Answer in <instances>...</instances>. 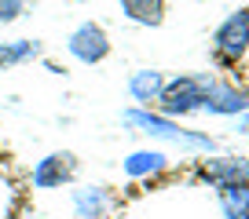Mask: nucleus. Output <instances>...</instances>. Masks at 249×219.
<instances>
[{"mask_svg":"<svg viewBox=\"0 0 249 219\" xmlns=\"http://www.w3.org/2000/svg\"><path fill=\"white\" fill-rule=\"evenodd\" d=\"M121 11L140 26H161L165 22V0H121Z\"/></svg>","mask_w":249,"mask_h":219,"instance_id":"nucleus-10","label":"nucleus"},{"mask_svg":"<svg viewBox=\"0 0 249 219\" xmlns=\"http://www.w3.org/2000/svg\"><path fill=\"white\" fill-rule=\"evenodd\" d=\"M73 175H77V157H73L70 150H55L44 161H37V168H33V187L37 190H55V187H62V183H70Z\"/></svg>","mask_w":249,"mask_h":219,"instance_id":"nucleus-4","label":"nucleus"},{"mask_svg":"<svg viewBox=\"0 0 249 219\" xmlns=\"http://www.w3.org/2000/svg\"><path fill=\"white\" fill-rule=\"evenodd\" d=\"M238 128H242V132H249V117H242V125H238Z\"/></svg>","mask_w":249,"mask_h":219,"instance_id":"nucleus-15","label":"nucleus"},{"mask_svg":"<svg viewBox=\"0 0 249 219\" xmlns=\"http://www.w3.org/2000/svg\"><path fill=\"white\" fill-rule=\"evenodd\" d=\"M128 92H132L136 102L150 106V102H158V95L165 92V77L158 70H140V73H132V80H128Z\"/></svg>","mask_w":249,"mask_h":219,"instance_id":"nucleus-9","label":"nucleus"},{"mask_svg":"<svg viewBox=\"0 0 249 219\" xmlns=\"http://www.w3.org/2000/svg\"><path fill=\"white\" fill-rule=\"evenodd\" d=\"M213 80H216L213 73H187V77H179V80H165V92L158 95L161 117H183L191 110H202Z\"/></svg>","mask_w":249,"mask_h":219,"instance_id":"nucleus-1","label":"nucleus"},{"mask_svg":"<svg viewBox=\"0 0 249 219\" xmlns=\"http://www.w3.org/2000/svg\"><path fill=\"white\" fill-rule=\"evenodd\" d=\"M165 168V154L161 150H136V154H128V161H124V172L128 175H154Z\"/></svg>","mask_w":249,"mask_h":219,"instance_id":"nucleus-13","label":"nucleus"},{"mask_svg":"<svg viewBox=\"0 0 249 219\" xmlns=\"http://www.w3.org/2000/svg\"><path fill=\"white\" fill-rule=\"evenodd\" d=\"M220 208L227 219H249V179H234L220 187Z\"/></svg>","mask_w":249,"mask_h":219,"instance_id":"nucleus-8","label":"nucleus"},{"mask_svg":"<svg viewBox=\"0 0 249 219\" xmlns=\"http://www.w3.org/2000/svg\"><path fill=\"white\" fill-rule=\"evenodd\" d=\"M202 175L209 183H216V187L234 183V179H249V161H242V157H213V161L202 164Z\"/></svg>","mask_w":249,"mask_h":219,"instance_id":"nucleus-7","label":"nucleus"},{"mask_svg":"<svg viewBox=\"0 0 249 219\" xmlns=\"http://www.w3.org/2000/svg\"><path fill=\"white\" fill-rule=\"evenodd\" d=\"M40 55V40H8V44H0V70H11V66H22L30 59Z\"/></svg>","mask_w":249,"mask_h":219,"instance_id":"nucleus-11","label":"nucleus"},{"mask_svg":"<svg viewBox=\"0 0 249 219\" xmlns=\"http://www.w3.org/2000/svg\"><path fill=\"white\" fill-rule=\"evenodd\" d=\"M66 47H70V55L77 59V63L95 66V63H103V59L110 55V37H107V30H103V26H95V22H81L77 30L70 33Z\"/></svg>","mask_w":249,"mask_h":219,"instance_id":"nucleus-3","label":"nucleus"},{"mask_svg":"<svg viewBox=\"0 0 249 219\" xmlns=\"http://www.w3.org/2000/svg\"><path fill=\"white\" fill-rule=\"evenodd\" d=\"M73 208H77V219H99L107 212V190L103 187H85L73 194Z\"/></svg>","mask_w":249,"mask_h":219,"instance_id":"nucleus-12","label":"nucleus"},{"mask_svg":"<svg viewBox=\"0 0 249 219\" xmlns=\"http://www.w3.org/2000/svg\"><path fill=\"white\" fill-rule=\"evenodd\" d=\"M202 110H209V113H216V117H238V113H246V110H249V95L242 92V88H234V84L213 80V88H209V95H205Z\"/></svg>","mask_w":249,"mask_h":219,"instance_id":"nucleus-6","label":"nucleus"},{"mask_svg":"<svg viewBox=\"0 0 249 219\" xmlns=\"http://www.w3.org/2000/svg\"><path fill=\"white\" fill-rule=\"evenodd\" d=\"M26 11V0H0V22H15Z\"/></svg>","mask_w":249,"mask_h":219,"instance_id":"nucleus-14","label":"nucleus"},{"mask_svg":"<svg viewBox=\"0 0 249 219\" xmlns=\"http://www.w3.org/2000/svg\"><path fill=\"white\" fill-rule=\"evenodd\" d=\"M121 121H124V125H132V128H143L147 135H158V139L179 142V146H195V150H213V146H216L209 135L187 132V128H179L172 117H161V113H147V110H124Z\"/></svg>","mask_w":249,"mask_h":219,"instance_id":"nucleus-2","label":"nucleus"},{"mask_svg":"<svg viewBox=\"0 0 249 219\" xmlns=\"http://www.w3.org/2000/svg\"><path fill=\"white\" fill-rule=\"evenodd\" d=\"M246 47H249V11H234L216 30V51H220V59L234 63V59L246 55Z\"/></svg>","mask_w":249,"mask_h":219,"instance_id":"nucleus-5","label":"nucleus"}]
</instances>
